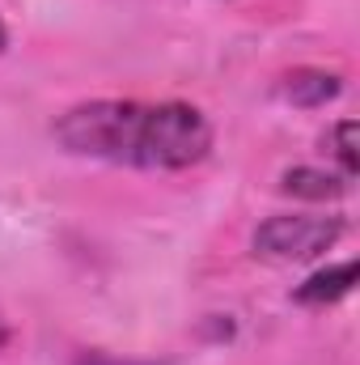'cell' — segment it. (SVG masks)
<instances>
[{
  "label": "cell",
  "instance_id": "3",
  "mask_svg": "<svg viewBox=\"0 0 360 365\" xmlns=\"http://www.w3.org/2000/svg\"><path fill=\"white\" fill-rule=\"evenodd\" d=\"M280 98L292 102V106H327L344 93V77L339 73H327V68H292L280 77Z\"/></svg>",
  "mask_w": 360,
  "mask_h": 365
},
{
  "label": "cell",
  "instance_id": "8",
  "mask_svg": "<svg viewBox=\"0 0 360 365\" xmlns=\"http://www.w3.org/2000/svg\"><path fill=\"white\" fill-rule=\"evenodd\" d=\"M9 47V26H4V17H0V51Z\"/></svg>",
  "mask_w": 360,
  "mask_h": 365
},
{
  "label": "cell",
  "instance_id": "1",
  "mask_svg": "<svg viewBox=\"0 0 360 365\" xmlns=\"http://www.w3.org/2000/svg\"><path fill=\"white\" fill-rule=\"evenodd\" d=\"M55 145L73 158L132 170H191L212 153V123L191 102L90 98L55 119Z\"/></svg>",
  "mask_w": 360,
  "mask_h": 365
},
{
  "label": "cell",
  "instance_id": "2",
  "mask_svg": "<svg viewBox=\"0 0 360 365\" xmlns=\"http://www.w3.org/2000/svg\"><path fill=\"white\" fill-rule=\"evenodd\" d=\"M344 234H348V221L344 217L280 212V217H268L255 230V251L263 259H280V264H305V259L327 255Z\"/></svg>",
  "mask_w": 360,
  "mask_h": 365
},
{
  "label": "cell",
  "instance_id": "7",
  "mask_svg": "<svg viewBox=\"0 0 360 365\" xmlns=\"http://www.w3.org/2000/svg\"><path fill=\"white\" fill-rule=\"evenodd\" d=\"M9 340H13V327H9V319H4V314H0V349H4V344H9Z\"/></svg>",
  "mask_w": 360,
  "mask_h": 365
},
{
  "label": "cell",
  "instance_id": "6",
  "mask_svg": "<svg viewBox=\"0 0 360 365\" xmlns=\"http://www.w3.org/2000/svg\"><path fill=\"white\" fill-rule=\"evenodd\" d=\"M327 158L335 162V170L344 179L356 182V166H360V153H356V119H339L331 132H327Z\"/></svg>",
  "mask_w": 360,
  "mask_h": 365
},
{
  "label": "cell",
  "instance_id": "5",
  "mask_svg": "<svg viewBox=\"0 0 360 365\" xmlns=\"http://www.w3.org/2000/svg\"><path fill=\"white\" fill-rule=\"evenodd\" d=\"M280 191L301 195V200H339L352 191V179H344L339 170H318V166H292L284 170Z\"/></svg>",
  "mask_w": 360,
  "mask_h": 365
},
{
  "label": "cell",
  "instance_id": "4",
  "mask_svg": "<svg viewBox=\"0 0 360 365\" xmlns=\"http://www.w3.org/2000/svg\"><path fill=\"white\" fill-rule=\"evenodd\" d=\"M352 280H356V259H339V264H327L314 276H305L292 297L301 306H335L339 297L352 293Z\"/></svg>",
  "mask_w": 360,
  "mask_h": 365
}]
</instances>
